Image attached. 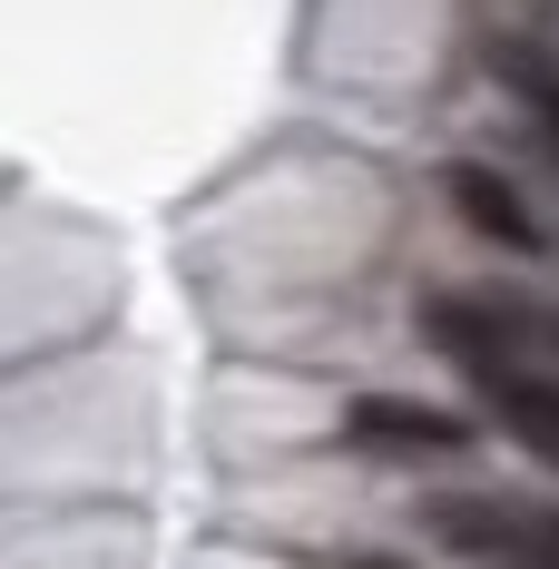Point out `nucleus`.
<instances>
[{
    "label": "nucleus",
    "instance_id": "nucleus-6",
    "mask_svg": "<svg viewBox=\"0 0 559 569\" xmlns=\"http://www.w3.org/2000/svg\"><path fill=\"white\" fill-rule=\"evenodd\" d=\"M501 79H510V99L530 109V128H540V148L559 158V50L550 40H501Z\"/></svg>",
    "mask_w": 559,
    "mask_h": 569
},
{
    "label": "nucleus",
    "instance_id": "nucleus-3",
    "mask_svg": "<svg viewBox=\"0 0 559 569\" xmlns=\"http://www.w3.org/2000/svg\"><path fill=\"white\" fill-rule=\"evenodd\" d=\"M343 442L392 461H442V452H471V412H442V402H412V393H363L343 402Z\"/></svg>",
    "mask_w": 559,
    "mask_h": 569
},
{
    "label": "nucleus",
    "instance_id": "nucleus-2",
    "mask_svg": "<svg viewBox=\"0 0 559 569\" xmlns=\"http://www.w3.org/2000/svg\"><path fill=\"white\" fill-rule=\"evenodd\" d=\"M422 530L491 569H559V501H520V491H432Z\"/></svg>",
    "mask_w": 559,
    "mask_h": 569
},
{
    "label": "nucleus",
    "instance_id": "nucleus-4",
    "mask_svg": "<svg viewBox=\"0 0 559 569\" xmlns=\"http://www.w3.org/2000/svg\"><path fill=\"white\" fill-rule=\"evenodd\" d=\"M442 197H451V217H461L471 236H491L501 256H540V246H550V227L530 217V197H520L501 168H481V158H451V168H442Z\"/></svg>",
    "mask_w": 559,
    "mask_h": 569
},
{
    "label": "nucleus",
    "instance_id": "nucleus-5",
    "mask_svg": "<svg viewBox=\"0 0 559 569\" xmlns=\"http://www.w3.org/2000/svg\"><path fill=\"white\" fill-rule=\"evenodd\" d=\"M471 393H481V412L501 422L510 442H530L540 461H559V373H520V363H491V373H471Z\"/></svg>",
    "mask_w": 559,
    "mask_h": 569
},
{
    "label": "nucleus",
    "instance_id": "nucleus-1",
    "mask_svg": "<svg viewBox=\"0 0 559 569\" xmlns=\"http://www.w3.org/2000/svg\"><path fill=\"white\" fill-rule=\"evenodd\" d=\"M422 343L451 353L461 373H491V363L559 373V305H530V295H432L422 305Z\"/></svg>",
    "mask_w": 559,
    "mask_h": 569
}]
</instances>
